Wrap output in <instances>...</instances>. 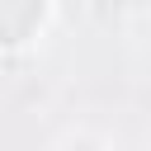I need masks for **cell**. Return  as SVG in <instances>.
<instances>
[{
    "mask_svg": "<svg viewBox=\"0 0 151 151\" xmlns=\"http://www.w3.org/2000/svg\"><path fill=\"white\" fill-rule=\"evenodd\" d=\"M52 0H0V52L33 47L52 24Z\"/></svg>",
    "mask_w": 151,
    "mask_h": 151,
    "instance_id": "6da1fadb",
    "label": "cell"
}]
</instances>
